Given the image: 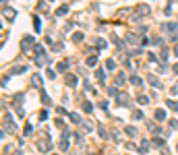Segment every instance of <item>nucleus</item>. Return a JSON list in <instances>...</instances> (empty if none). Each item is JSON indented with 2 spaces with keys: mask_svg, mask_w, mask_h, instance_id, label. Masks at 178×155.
<instances>
[{
  "mask_svg": "<svg viewBox=\"0 0 178 155\" xmlns=\"http://www.w3.org/2000/svg\"><path fill=\"white\" fill-rule=\"evenodd\" d=\"M68 139H71V130L64 128L62 137H60V143H58V151H68Z\"/></svg>",
  "mask_w": 178,
  "mask_h": 155,
  "instance_id": "f257e3e1",
  "label": "nucleus"
},
{
  "mask_svg": "<svg viewBox=\"0 0 178 155\" xmlns=\"http://www.w3.org/2000/svg\"><path fill=\"white\" fill-rule=\"evenodd\" d=\"M38 149H40L42 153H48V151L52 149V143H50V137H48V134H44V137L38 141Z\"/></svg>",
  "mask_w": 178,
  "mask_h": 155,
  "instance_id": "f03ea898",
  "label": "nucleus"
},
{
  "mask_svg": "<svg viewBox=\"0 0 178 155\" xmlns=\"http://www.w3.org/2000/svg\"><path fill=\"white\" fill-rule=\"evenodd\" d=\"M135 12H137L139 17H147V15L151 12V8H149L147 4H137V8H135Z\"/></svg>",
  "mask_w": 178,
  "mask_h": 155,
  "instance_id": "7ed1b4c3",
  "label": "nucleus"
},
{
  "mask_svg": "<svg viewBox=\"0 0 178 155\" xmlns=\"http://www.w3.org/2000/svg\"><path fill=\"white\" fill-rule=\"evenodd\" d=\"M147 83L151 87H155V89H162V83H160V79L155 77V75H147Z\"/></svg>",
  "mask_w": 178,
  "mask_h": 155,
  "instance_id": "20e7f679",
  "label": "nucleus"
},
{
  "mask_svg": "<svg viewBox=\"0 0 178 155\" xmlns=\"http://www.w3.org/2000/svg\"><path fill=\"white\" fill-rule=\"evenodd\" d=\"M31 46H33V37H31V35H25V37H23V41H21V48L27 52Z\"/></svg>",
  "mask_w": 178,
  "mask_h": 155,
  "instance_id": "39448f33",
  "label": "nucleus"
},
{
  "mask_svg": "<svg viewBox=\"0 0 178 155\" xmlns=\"http://www.w3.org/2000/svg\"><path fill=\"white\" fill-rule=\"evenodd\" d=\"M124 83H127V77H124V73H118V75H116V79H114V85L120 89Z\"/></svg>",
  "mask_w": 178,
  "mask_h": 155,
  "instance_id": "423d86ee",
  "label": "nucleus"
},
{
  "mask_svg": "<svg viewBox=\"0 0 178 155\" xmlns=\"http://www.w3.org/2000/svg\"><path fill=\"white\" fill-rule=\"evenodd\" d=\"M162 27L166 31H170V33H178V23H164Z\"/></svg>",
  "mask_w": 178,
  "mask_h": 155,
  "instance_id": "0eeeda50",
  "label": "nucleus"
},
{
  "mask_svg": "<svg viewBox=\"0 0 178 155\" xmlns=\"http://www.w3.org/2000/svg\"><path fill=\"white\" fill-rule=\"evenodd\" d=\"M127 43H131V46H135V43H143V37H137V35H133V33H129V35H127Z\"/></svg>",
  "mask_w": 178,
  "mask_h": 155,
  "instance_id": "6e6552de",
  "label": "nucleus"
},
{
  "mask_svg": "<svg viewBox=\"0 0 178 155\" xmlns=\"http://www.w3.org/2000/svg\"><path fill=\"white\" fill-rule=\"evenodd\" d=\"M116 99H118V106H129V95L127 93H118Z\"/></svg>",
  "mask_w": 178,
  "mask_h": 155,
  "instance_id": "1a4fd4ad",
  "label": "nucleus"
},
{
  "mask_svg": "<svg viewBox=\"0 0 178 155\" xmlns=\"http://www.w3.org/2000/svg\"><path fill=\"white\" fill-rule=\"evenodd\" d=\"M64 83H66L68 87H77V77H75V75H66V77H64Z\"/></svg>",
  "mask_w": 178,
  "mask_h": 155,
  "instance_id": "9d476101",
  "label": "nucleus"
},
{
  "mask_svg": "<svg viewBox=\"0 0 178 155\" xmlns=\"http://www.w3.org/2000/svg\"><path fill=\"white\" fill-rule=\"evenodd\" d=\"M6 128H8L10 132H15V130H17V126H15V124L10 122V116H6V118H4V130H6Z\"/></svg>",
  "mask_w": 178,
  "mask_h": 155,
  "instance_id": "9b49d317",
  "label": "nucleus"
},
{
  "mask_svg": "<svg viewBox=\"0 0 178 155\" xmlns=\"http://www.w3.org/2000/svg\"><path fill=\"white\" fill-rule=\"evenodd\" d=\"M81 126H83V130L85 132H91L95 126H93V122H89V120H81Z\"/></svg>",
  "mask_w": 178,
  "mask_h": 155,
  "instance_id": "f8f14e48",
  "label": "nucleus"
},
{
  "mask_svg": "<svg viewBox=\"0 0 178 155\" xmlns=\"http://www.w3.org/2000/svg\"><path fill=\"white\" fill-rule=\"evenodd\" d=\"M2 15H4V19H15L17 12H15L13 8H6V6H4V8H2Z\"/></svg>",
  "mask_w": 178,
  "mask_h": 155,
  "instance_id": "ddd939ff",
  "label": "nucleus"
},
{
  "mask_svg": "<svg viewBox=\"0 0 178 155\" xmlns=\"http://www.w3.org/2000/svg\"><path fill=\"white\" fill-rule=\"evenodd\" d=\"M151 143H153L155 147H164V145H166V139H162V137H157V134H155V137L151 139Z\"/></svg>",
  "mask_w": 178,
  "mask_h": 155,
  "instance_id": "4468645a",
  "label": "nucleus"
},
{
  "mask_svg": "<svg viewBox=\"0 0 178 155\" xmlns=\"http://www.w3.org/2000/svg\"><path fill=\"white\" fill-rule=\"evenodd\" d=\"M131 81V85H137V87H143V79L139 77V75H133V77L129 79Z\"/></svg>",
  "mask_w": 178,
  "mask_h": 155,
  "instance_id": "2eb2a0df",
  "label": "nucleus"
},
{
  "mask_svg": "<svg viewBox=\"0 0 178 155\" xmlns=\"http://www.w3.org/2000/svg\"><path fill=\"white\" fill-rule=\"evenodd\" d=\"M31 85L42 89V75H33V77H31Z\"/></svg>",
  "mask_w": 178,
  "mask_h": 155,
  "instance_id": "dca6fc26",
  "label": "nucleus"
},
{
  "mask_svg": "<svg viewBox=\"0 0 178 155\" xmlns=\"http://www.w3.org/2000/svg\"><path fill=\"white\" fill-rule=\"evenodd\" d=\"M147 151H149V141H145V139H143V141H141V145H139V153H147Z\"/></svg>",
  "mask_w": 178,
  "mask_h": 155,
  "instance_id": "f3484780",
  "label": "nucleus"
},
{
  "mask_svg": "<svg viewBox=\"0 0 178 155\" xmlns=\"http://www.w3.org/2000/svg\"><path fill=\"white\" fill-rule=\"evenodd\" d=\"M166 106H168L170 110H174V112H178V101H176V99H168V101H166Z\"/></svg>",
  "mask_w": 178,
  "mask_h": 155,
  "instance_id": "a211bd4d",
  "label": "nucleus"
},
{
  "mask_svg": "<svg viewBox=\"0 0 178 155\" xmlns=\"http://www.w3.org/2000/svg\"><path fill=\"white\" fill-rule=\"evenodd\" d=\"M83 112H85V114H91V112H93V104H91V101H83Z\"/></svg>",
  "mask_w": 178,
  "mask_h": 155,
  "instance_id": "6ab92c4d",
  "label": "nucleus"
},
{
  "mask_svg": "<svg viewBox=\"0 0 178 155\" xmlns=\"http://www.w3.org/2000/svg\"><path fill=\"white\" fill-rule=\"evenodd\" d=\"M60 73H66V68H68V60H62V62H58V66H56Z\"/></svg>",
  "mask_w": 178,
  "mask_h": 155,
  "instance_id": "aec40b11",
  "label": "nucleus"
},
{
  "mask_svg": "<svg viewBox=\"0 0 178 155\" xmlns=\"http://www.w3.org/2000/svg\"><path fill=\"white\" fill-rule=\"evenodd\" d=\"M33 50H35V54H38V56H46V50H44V46L35 43V46H33Z\"/></svg>",
  "mask_w": 178,
  "mask_h": 155,
  "instance_id": "412c9836",
  "label": "nucleus"
},
{
  "mask_svg": "<svg viewBox=\"0 0 178 155\" xmlns=\"http://www.w3.org/2000/svg\"><path fill=\"white\" fill-rule=\"evenodd\" d=\"M124 132H127L129 137H137V128H135V126H124Z\"/></svg>",
  "mask_w": 178,
  "mask_h": 155,
  "instance_id": "4be33fe9",
  "label": "nucleus"
},
{
  "mask_svg": "<svg viewBox=\"0 0 178 155\" xmlns=\"http://www.w3.org/2000/svg\"><path fill=\"white\" fill-rule=\"evenodd\" d=\"M25 71H27V66H15V68H10L13 75H21V73H25Z\"/></svg>",
  "mask_w": 178,
  "mask_h": 155,
  "instance_id": "5701e85b",
  "label": "nucleus"
},
{
  "mask_svg": "<svg viewBox=\"0 0 178 155\" xmlns=\"http://www.w3.org/2000/svg\"><path fill=\"white\" fill-rule=\"evenodd\" d=\"M66 12H68V6H60V8L56 10V17H64Z\"/></svg>",
  "mask_w": 178,
  "mask_h": 155,
  "instance_id": "b1692460",
  "label": "nucleus"
},
{
  "mask_svg": "<svg viewBox=\"0 0 178 155\" xmlns=\"http://www.w3.org/2000/svg\"><path fill=\"white\" fill-rule=\"evenodd\" d=\"M33 29H35V31H42V23H40V17H33Z\"/></svg>",
  "mask_w": 178,
  "mask_h": 155,
  "instance_id": "393cba45",
  "label": "nucleus"
},
{
  "mask_svg": "<svg viewBox=\"0 0 178 155\" xmlns=\"http://www.w3.org/2000/svg\"><path fill=\"white\" fill-rule=\"evenodd\" d=\"M73 41H75V43H81V41H83V33H79V31L73 33Z\"/></svg>",
  "mask_w": 178,
  "mask_h": 155,
  "instance_id": "a878e982",
  "label": "nucleus"
},
{
  "mask_svg": "<svg viewBox=\"0 0 178 155\" xmlns=\"http://www.w3.org/2000/svg\"><path fill=\"white\" fill-rule=\"evenodd\" d=\"M164 118H166V112H164V110H155V120H157V122L164 120Z\"/></svg>",
  "mask_w": 178,
  "mask_h": 155,
  "instance_id": "bb28decb",
  "label": "nucleus"
},
{
  "mask_svg": "<svg viewBox=\"0 0 178 155\" xmlns=\"http://www.w3.org/2000/svg\"><path fill=\"white\" fill-rule=\"evenodd\" d=\"M68 118H71V122H75V124H81V118H79V114H68Z\"/></svg>",
  "mask_w": 178,
  "mask_h": 155,
  "instance_id": "cd10ccee",
  "label": "nucleus"
},
{
  "mask_svg": "<svg viewBox=\"0 0 178 155\" xmlns=\"http://www.w3.org/2000/svg\"><path fill=\"white\" fill-rule=\"evenodd\" d=\"M147 128H149V130H153V132H160V126H155V122H151V120L147 122Z\"/></svg>",
  "mask_w": 178,
  "mask_h": 155,
  "instance_id": "c85d7f7f",
  "label": "nucleus"
},
{
  "mask_svg": "<svg viewBox=\"0 0 178 155\" xmlns=\"http://www.w3.org/2000/svg\"><path fill=\"white\" fill-rule=\"evenodd\" d=\"M97 64V56H89L87 58V66H95Z\"/></svg>",
  "mask_w": 178,
  "mask_h": 155,
  "instance_id": "c756f323",
  "label": "nucleus"
},
{
  "mask_svg": "<svg viewBox=\"0 0 178 155\" xmlns=\"http://www.w3.org/2000/svg\"><path fill=\"white\" fill-rule=\"evenodd\" d=\"M38 10H40L42 15H46V12H48V4H46V2H40V6H38Z\"/></svg>",
  "mask_w": 178,
  "mask_h": 155,
  "instance_id": "7c9ffc66",
  "label": "nucleus"
},
{
  "mask_svg": "<svg viewBox=\"0 0 178 155\" xmlns=\"http://www.w3.org/2000/svg\"><path fill=\"white\" fill-rule=\"evenodd\" d=\"M97 132H99V137H102V139H106V137H108V134H106V128H104V124H99V126H97Z\"/></svg>",
  "mask_w": 178,
  "mask_h": 155,
  "instance_id": "2f4dec72",
  "label": "nucleus"
},
{
  "mask_svg": "<svg viewBox=\"0 0 178 155\" xmlns=\"http://www.w3.org/2000/svg\"><path fill=\"white\" fill-rule=\"evenodd\" d=\"M95 75H97V81H99V83H104V81H106V73H104V71H97Z\"/></svg>",
  "mask_w": 178,
  "mask_h": 155,
  "instance_id": "473e14b6",
  "label": "nucleus"
},
{
  "mask_svg": "<svg viewBox=\"0 0 178 155\" xmlns=\"http://www.w3.org/2000/svg\"><path fill=\"white\" fill-rule=\"evenodd\" d=\"M95 46H97V48H106L108 41H106V39H95Z\"/></svg>",
  "mask_w": 178,
  "mask_h": 155,
  "instance_id": "72a5a7b5",
  "label": "nucleus"
},
{
  "mask_svg": "<svg viewBox=\"0 0 178 155\" xmlns=\"http://www.w3.org/2000/svg\"><path fill=\"white\" fill-rule=\"evenodd\" d=\"M137 101H139L141 106H145V104H147L149 99H147V95H139V97H137Z\"/></svg>",
  "mask_w": 178,
  "mask_h": 155,
  "instance_id": "f704fd0d",
  "label": "nucleus"
},
{
  "mask_svg": "<svg viewBox=\"0 0 178 155\" xmlns=\"http://www.w3.org/2000/svg\"><path fill=\"white\" fill-rule=\"evenodd\" d=\"M114 66H116L114 60H108V62H106V71H114Z\"/></svg>",
  "mask_w": 178,
  "mask_h": 155,
  "instance_id": "c9c22d12",
  "label": "nucleus"
},
{
  "mask_svg": "<svg viewBox=\"0 0 178 155\" xmlns=\"http://www.w3.org/2000/svg\"><path fill=\"white\" fill-rule=\"evenodd\" d=\"M99 108H102L104 112H108V108H110V104H108V101H99Z\"/></svg>",
  "mask_w": 178,
  "mask_h": 155,
  "instance_id": "e433bc0d",
  "label": "nucleus"
},
{
  "mask_svg": "<svg viewBox=\"0 0 178 155\" xmlns=\"http://www.w3.org/2000/svg\"><path fill=\"white\" fill-rule=\"evenodd\" d=\"M133 118H135V120H143V112H139V110L133 112Z\"/></svg>",
  "mask_w": 178,
  "mask_h": 155,
  "instance_id": "4c0bfd02",
  "label": "nucleus"
},
{
  "mask_svg": "<svg viewBox=\"0 0 178 155\" xmlns=\"http://www.w3.org/2000/svg\"><path fill=\"white\" fill-rule=\"evenodd\" d=\"M160 60H162V62H166V60H168V52H166V50L162 52V56H160Z\"/></svg>",
  "mask_w": 178,
  "mask_h": 155,
  "instance_id": "58836bf2",
  "label": "nucleus"
},
{
  "mask_svg": "<svg viewBox=\"0 0 178 155\" xmlns=\"http://www.w3.org/2000/svg\"><path fill=\"white\" fill-rule=\"evenodd\" d=\"M147 58H149V62H157V56H155V54H149Z\"/></svg>",
  "mask_w": 178,
  "mask_h": 155,
  "instance_id": "ea45409f",
  "label": "nucleus"
},
{
  "mask_svg": "<svg viewBox=\"0 0 178 155\" xmlns=\"http://www.w3.org/2000/svg\"><path fill=\"white\" fill-rule=\"evenodd\" d=\"M46 118H48V112L42 110V112H40V120H46Z\"/></svg>",
  "mask_w": 178,
  "mask_h": 155,
  "instance_id": "a19ab883",
  "label": "nucleus"
},
{
  "mask_svg": "<svg viewBox=\"0 0 178 155\" xmlns=\"http://www.w3.org/2000/svg\"><path fill=\"white\" fill-rule=\"evenodd\" d=\"M170 128H178V120H170Z\"/></svg>",
  "mask_w": 178,
  "mask_h": 155,
  "instance_id": "79ce46f5",
  "label": "nucleus"
},
{
  "mask_svg": "<svg viewBox=\"0 0 178 155\" xmlns=\"http://www.w3.org/2000/svg\"><path fill=\"white\" fill-rule=\"evenodd\" d=\"M153 43H155V46H164V41H162L160 37H155V39H153Z\"/></svg>",
  "mask_w": 178,
  "mask_h": 155,
  "instance_id": "37998d69",
  "label": "nucleus"
},
{
  "mask_svg": "<svg viewBox=\"0 0 178 155\" xmlns=\"http://www.w3.org/2000/svg\"><path fill=\"white\" fill-rule=\"evenodd\" d=\"M48 79H56V73L54 71H48Z\"/></svg>",
  "mask_w": 178,
  "mask_h": 155,
  "instance_id": "c03bdc74",
  "label": "nucleus"
},
{
  "mask_svg": "<svg viewBox=\"0 0 178 155\" xmlns=\"http://www.w3.org/2000/svg\"><path fill=\"white\" fill-rule=\"evenodd\" d=\"M172 71H174V75H178V64H174V68H172Z\"/></svg>",
  "mask_w": 178,
  "mask_h": 155,
  "instance_id": "a18cd8bd",
  "label": "nucleus"
},
{
  "mask_svg": "<svg viewBox=\"0 0 178 155\" xmlns=\"http://www.w3.org/2000/svg\"><path fill=\"white\" fill-rule=\"evenodd\" d=\"M174 54H176V56H178V43H176V48H174Z\"/></svg>",
  "mask_w": 178,
  "mask_h": 155,
  "instance_id": "49530a36",
  "label": "nucleus"
}]
</instances>
